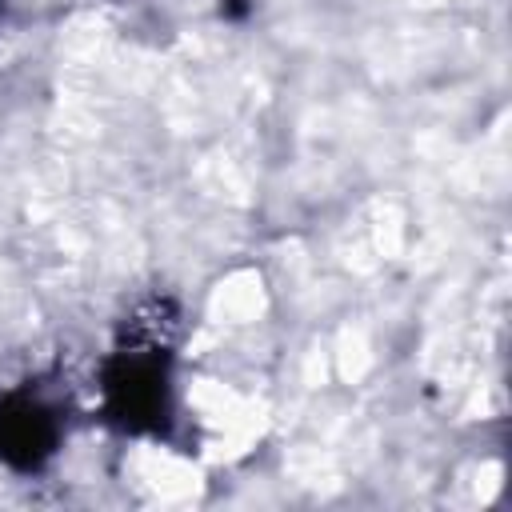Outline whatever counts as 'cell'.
Masks as SVG:
<instances>
[{
    "mask_svg": "<svg viewBox=\"0 0 512 512\" xmlns=\"http://www.w3.org/2000/svg\"><path fill=\"white\" fill-rule=\"evenodd\" d=\"M60 444V416L56 408L32 392H4L0 396V464L8 468H40Z\"/></svg>",
    "mask_w": 512,
    "mask_h": 512,
    "instance_id": "cell-2",
    "label": "cell"
},
{
    "mask_svg": "<svg viewBox=\"0 0 512 512\" xmlns=\"http://www.w3.org/2000/svg\"><path fill=\"white\" fill-rule=\"evenodd\" d=\"M104 392L124 428H156L168 416L172 400V368L164 348H120L108 368Z\"/></svg>",
    "mask_w": 512,
    "mask_h": 512,
    "instance_id": "cell-1",
    "label": "cell"
}]
</instances>
